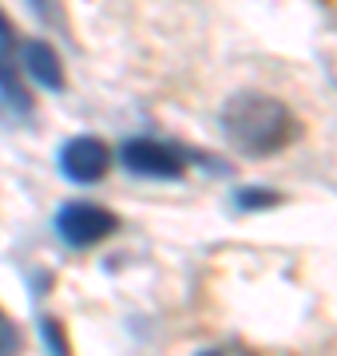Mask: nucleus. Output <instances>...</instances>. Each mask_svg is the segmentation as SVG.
<instances>
[{"instance_id":"1","label":"nucleus","mask_w":337,"mask_h":356,"mask_svg":"<svg viewBox=\"0 0 337 356\" xmlns=\"http://www.w3.org/2000/svg\"><path fill=\"white\" fill-rule=\"evenodd\" d=\"M219 127L238 154L246 159H270L282 147L298 139V119L282 99L266 91H238L222 103Z\"/></svg>"},{"instance_id":"11","label":"nucleus","mask_w":337,"mask_h":356,"mask_svg":"<svg viewBox=\"0 0 337 356\" xmlns=\"http://www.w3.org/2000/svg\"><path fill=\"white\" fill-rule=\"evenodd\" d=\"M198 356H219V353H198Z\"/></svg>"},{"instance_id":"9","label":"nucleus","mask_w":337,"mask_h":356,"mask_svg":"<svg viewBox=\"0 0 337 356\" xmlns=\"http://www.w3.org/2000/svg\"><path fill=\"white\" fill-rule=\"evenodd\" d=\"M20 353V329H16V321L0 309V356H16Z\"/></svg>"},{"instance_id":"2","label":"nucleus","mask_w":337,"mask_h":356,"mask_svg":"<svg viewBox=\"0 0 337 356\" xmlns=\"http://www.w3.org/2000/svg\"><path fill=\"white\" fill-rule=\"evenodd\" d=\"M119 166L135 178H159V182H171L187 170V154L175 147V143L163 139H147V135H135L119 147Z\"/></svg>"},{"instance_id":"5","label":"nucleus","mask_w":337,"mask_h":356,"mask_svg":"<svg viewBox=\"0 0 337 356\" xmlns=\"http://www.w3.org/2000/svg\"><path fill=\"white\" fill-rule=\"evenodd\" d=\"M28 119H32V95L13 67L8 44L0 40V123H28Z\"/></svg>"},{"instance_id":"3","label":"nucleus","mask_w":337,"mask_h":356,"mask_svg":"<svg viewBox=\"0 0 337 356\" xmlns=\"http://www.w3.org/2000/svg\"><path fill=\"white\" fill-rule=\"evenodd\" d=\"M119 229V218L95 202H64L56 210V234L72 250H91Z\"/></svg>"},{"instance_id":"6","label":"nucleus","mask_w":337,"mask_h":356,"mask_svg":"<svg viewBox=\"0 0 337 356\" xmlns=\"http://www.w3.org/2000/svg\"><path fill=\"white\" fill-rule=\"evenodd\" d=\"M20 67H24L32 83L48 91H60L64 88V67H60V51L48 44V40H24L20 44Z\"/></svg>"},{"instance_id":"8","label":"nucleus","mask_w":337,"mask_h":356,"mask_svg":"<svg viewBox=\"0 0 337 356\" xmlns=\"http://www.w3.org/2000/svg\"><path fill=\"white\" fill-rule=\"evenodd\" d=\"M40 337H44V348H48V356H72V348H68V337H64V325L56 317H40Z\"/></svg>"},{"instance_id":"7","label":"nucleus","mask_w":337,"mask_h":356,"mask_svg":"<svg viewBox=\"0 0 337 356\" xmlns=\"http://www.w3.org/2000/svg\"><path fill=\"white\" fill-rule=\"evenodd\" d=\"M278 191H262V186H242V191H234V206L238 210H270L278 206Z\"/></svg>"},{"instance_id":"4","label":"nucleus","mask_w":337,"mask_h":356,"mask_svg":"<svg viewBox=\"0 0 337 356\" xmlns=\"http://www.w3.org/2000/svg\"><path fill=\"white\" fill-rule=\"evenodd\" d=\"M56 163H60V175H64L68 182L88 186V182H100V178L107 175L111 151H107L95 135H76V139H68L64 147H60Z\"/></svg>"},{"instance_id":"10","label":"nucleus","mask_w":337,"mask_h":356,"mask_svg":"<svg viewBox=\"0 0 337 356\" xmlns=\"http://www.w3.org/2000/svg\"><path fill=\"white\" fill-rule=\"evenodd\" d=\"M24 4L36 13V20H44V24H52V28L64 24V16H60V4H56V0H24Z\"/></svg>"}]
</instances>
